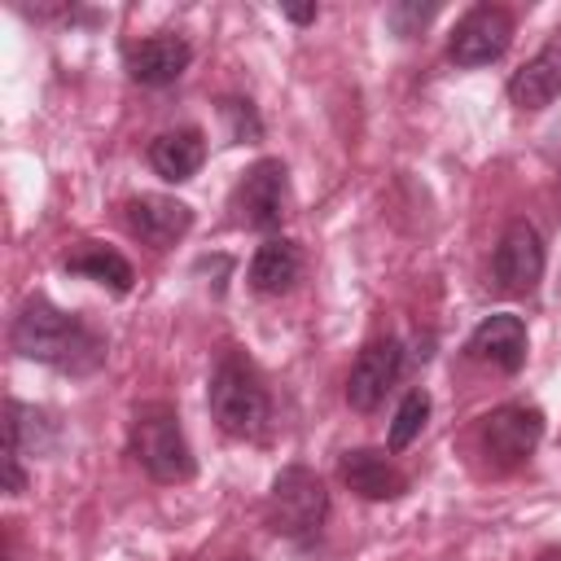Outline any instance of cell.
<instances>
[{"label": "cell", "instance_id": "cell-25", "mask_svg": "<svg viewBox=\"0 0 561 561\" xmlns=\"http://www.w3.org/2000/svg\"><path fill=\"white\" fill-rule=\"evenodd\" d=\"M557 184H561V175H557Z\"/></svg>", "mask_w": 561, "mask_h": 561}, {"label": "cell", "instance_id": "cell-2", "mask_svg": "<svg viewBox=\"0 0 561 561\" xmlns=\"http://www.w3.org/2000/svg\"><path fill=\"white\" fill-rule=\"evenodd\" d=\"M206 403H210V421L228 438H263V430L272 421V394H267L259 368L241 351H224L215 359Z\"/></svg>", "mask_w": 561, "mask_h": 561}, {"label": "cell", "instance_id": "cell-15", "mask_svg": "<svg viewBox=\"0 0 561 561\" xmlns=\"http://www.w3.org/2000/svg\"><path fill=\"white\" fill-rule=\"evenodd\" d=\"M206 162V131L202 127H171L149 140V167L167 184H184Z\"/></svg>", "mask_w": 561, "mask_h": 561}, {"label": "cell", "instance_id": "cell-3", "mask_svg": "<svg viewBox=\"0 0 561 561\" xmlns=\"http://www.w3.org/2000/svg\"><path fill=\"white\" fill-rule=\"evenodd\" d=\"M131 456L153 482H188L197 473L193 447L184 438L180 412L167 399L136 403L131 412Z\"/></svg>", "mask_w": 561, "mask_h": 561}, {"label": "cell", "instance_id": "cell-24", "mask_svg": "<svg viewBox=\"0 0 561 561\" xmlns=\"http://www.w3.org/2000/svg\"><path fill=\"white\" fill-rule=\"evenodd\" d=\"M539 561H557V552H552V548H548V552H543V557H539Z\"/></svg>", "mask_w": 561, "mask_h": 561}, {"label": "cell", "instance_id": "cell-13", "mask_svg": "<svg viewBox=\"0 0 561 561\" xmlns=\"http://www.w3.org/2000/svg\"><path fill=\"white\" fill-rule=\"evenodd\" d=\"M337 473L359 500H399V495H408V473L390 460V451H377V447L342 451Z\"/></svg>", "mask_w": 561, "mask_h": 561}, {"label": "cell", "instance_id": "cell-6", "mask_svg": "<svg viewBox=\"0 0 561 561\" xmlns=\"http://www.w3.org/2000/svg\"><path fill=\"white\" fill-rule=\"evenodd\" d=\"M478 443L495 469H517L543 443V412L535 403H500L482 416Z\"/></svg>", "mask_w": 561, "mask_h": 561}, {"label": "cell", "instance_id": "cell-4", "mask_svg": "<svg viewBox=\"0 0 561 561\" xmlns=\"http://www.w3.org/2000/svg\"><path fill=\"white\" fill-rule=\"evenodd\" d=\"M329 508H333V500H329V486H324V478L316 469L285 465L272 478V491H267V526H272V535L307 548L324 530Z\"/></svg>", "mask_w": 561, "mask_h": 561}, {"label": "cell", "instance_id": "cell-26", "mask_svg": "<svg viewBox=\"0 0 561 561\" xmlns=\"http://www.w3.org/2000/svg\"><path fill=\"white\" fill-rule=\"evenodd\" d=\"M237 561H241V557H237Z\"/></svg>", "mask_w": 561, "mask_h": 561}, {"label": "cell", "instance_id": "cell-5", "mask_svg": "<svg viewBox=\"0 0 561 561\" xmlns=\"http://www.w3.org/2000/svg\"><path fill=\"white\" fill-rule=\"evenodd\" d=\"M289 215V167L280 158H259L232 188V219L254 232H276Z\"/></svg>", "mask_w": 561, "mask_h": 561}, {"label": "cell", "instance_id": "cell-21", "mask_svg": "<svg viewBox=\"0 0 561 561\" xmlns=\"http://www.w3.org/2000/svg\"><path fill=\"white\" fill-rule=\"evenodd\" d=\"M438 13V4L434 0H399V4H390L386 9V26L399 35V39H412V35H421L425 26H430V18Z\"/></svg>", "mask_w": 561, "mask_h": 561}, {"label": "cell", "instance_id": "cell-17", "mask_svg": "<svg viewBox=\"0 0 561 561\" xmlns=\"http://www.w3.org/2000/svg\"><path fill=\"white\" fill-rule=\"evenodd\" d=\"M61 438V425L53 421V412L9 399L4 403V451L13 456H48Z\"/></svg>", "mask_w": 561, "mask_h": 561}, {"label": "cell", "instance_id": "cell-8", "mask_svg": "<svg viewBox=\"0 0 561 561\" xmlns=\"http://www.w3.org/2000/svg\"><path fill=\"white\" fill-rule=\"evenodd\" d=\"M513 44V13L504 4H473L469 13H460V22L447 35V57L465 70L473 66H491L508 53Z\"/></svg>", "mask_w": 561, "mask_h": 561}, {"label": "cell", "instance_id": "cell-16", "mask_svg": "<svg viewBox=\"0 0 561 561\" xmlns=\"http://www.w3.org/2000/svg\"><path fill=\"white\" fill-rule=\"evenodd\" d=\"M298 276H302V250H298V241H289V237H267V241L254 250L250 267H245L250 289L263 294V298L289 294Z\"/></svg>", "mask_w": 561, "mask_h": 561}, {"label": "cell", "instance_id": "cell-11", "mask_svg": "<svg viewBox=\"0 0 561 561\" xmlns=\"http://www.w3.org/2000/svg\"><path fill=\"white\" fill-rule=\"evenodd\" d=\"M526 351H530V337H526V320L513 316V311H491L473 324V333L465 337V355L478 359V364H491L500 373H522L526 364Z\"/></svg>", "mask_w": 561, "mask_h": 561}, {"label": "cell", "instance_id": "cell-1", "mask_svg": "<svg viewBox=\"0 0 561 561\" xmlns=\"http://www.w3.org/2000/svg\"><path fill=\"white\" fill-rule=\"evenodd\" d=\"M9 346L22 359H35V364L57 368L66 377H92L110 355L105 333H96L83 316L57 307L44 294H31L18 307V316L9 324Z\"/></svg>", "mask_w": 561, "mask_h": 561}, {"label": "cell", "instance_id": "cell-19", "mask_svg": "<svg viewBox=\"0 0 561 561\" xmlns=\"http://www.w3.org/2000/svg\"><path fill=\"white\" fill-rule=\"evenodd\" d=\"M430 408H434V403H430V390H421V386H412V390L399 399L394 421H390V434H386V451H390V456L416 443V434H421L425 421H430Z\"/></svg>", "mask_w": 561, "mask_h": 561}, {"label": "cell", "instance_id": "cell-23", "mask_svg": "<svg viewBox=\"0 0 561 561\" xmlns=\"http://www.w3.org/2000/svg\"><path fill=\"white\" fill-rule=\"evenodd\" d=\"M280 13L294 22V26H311L320 18V4H280Z\"/></svg>", "mask_w": 561, "mask_h": 561}, {"label": "cell", "instance_id": "cell-22", "mask_svg": "<svg viewBox=\"0 0 561 561\" xmlns=\"http://www.w3.org/2000/svg\"><path fill=\"white\" fill-rule=\"evenodd\" d=\"M4 491L9 495L26 491V469H22V456H13V451H4Z\"/></svg>", "mask_w": 561, "mask_h": 561}, {"label": "cell", "instance_id": "cell-14", "mask_svg": "<svg viewBox=\"0 0 561 561\" xmlns=\"http://www.w3.org/2000/svg\"><path fill=\"white\" fill-rule=\"evenodd\" d=\"M561 96V26L543 39V48L508 75V101L517 110H543Z\"/></svg>", "mask_w": 561, "mask_h": 561}, {"label": "cell", "instance_id": "cell-10", "mask_svg": "<svg viewBox=\"0 0 561 561\" xmlns=\"http://www.w3.org/2000/svg\"><path fill=\"white\" fill-rule=\"evenodd\" d=\"M188 61H193V44L175 31H158L123 48V70L140 88H171L188 70Z\"/></svg>", "mask_w": 561, "mask_h": 561}, {"label": "cell", "instance_id": "cell-7", "mask_svg": "<svg viewBox=\"0 0 561 561\" xmlns=\"http://www.w3.org/2000/svg\"><path fill=\"white\" fill-rule=\"evenodd\" d=\"M543 263H548V250H543V237L530 219H508L500 241H495V254H491V280L500 294H530L539 280H543Z\"/></svg>", "mask_w": 561, "mask_h": 561}, {"label": "cell", "instance_id": "cell-18", "mask_svg": "<svg viewBox=\"0 0 561 561\" xmlns=\"http://www.w3.org/2000/svg\"><path fill=\"white\" fill-rule=\"evenodd\" d=\"M70 276H83V280H96V285H105L110 294H127L131 285H136V272H131V263L114 250V245H105V241H79L70 254H66V263H61Z\"/></svg>", "mask_w": 561, "mask_h": 561}, {"label": "cell", "instance_id": "cell-12", "mask_svg": "<svg viewBox=\"0 0 561 561\" xmlns=\"http://www.w3.org/2000/svg\"><path fill=\"white\" fill-rule=\"evenodd\" d=\"M127 232L140 237L149 250H171L193 228V206L167 193H140L127 202Z\"/></svg>", "mask_w": 561, "mask_h": 561}, {"label": "cell", "instance_id": "cell-20", "mask_svg": "<svg viewBox=\"0 0 561 561\" xmlns=\"http://www.w3.org/2000/svg\"><path fill=\"white\" fill-rule=\"evenodd\" d=\"M219 118L228 123L232 145H259L263 140V118L250 96H219Z\"/></svg>", "mask_w": 561, "mask_h": 561}, {"label": "cell", "instance_id": "cell-9", "mask_svg": "<svg viewBox=\"0 0 561 561\" xmlns=\"http://www.w3.org/2000/svg\"><path fill=\"white\" fill-rule=\"evenodd\" d=\"M408 351L399 337H373L364 342V351L355 355L351 373H346V403L355 412H377L386 403V394L394 390V381L403 377Z\"/></svg>", "mask_w": 561, "mask_h": 561}]
</instances>
